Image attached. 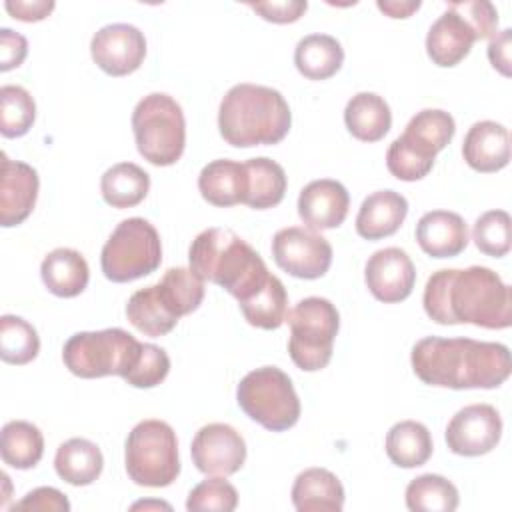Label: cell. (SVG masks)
Segmentation results:
<instances>
[{"label": "cell", "instance_id": "6da1fadb", "mask_svg": "<svg viewBox=\"0 0 512 512\" xmlns=\"http://www.w3.org/2000/svg\"><path fill=\"white\" fill-rule=\"evenodd\" d=\"M422 304L428 318L442 326L474 324L504 330L512 324V290L486 266L432 272Z\"/></svg>", "mask_w": 512, "mask_h": 512}, {"label": "cell", "instance_id": "7a4b0ae2", "mask_svg": "<svg viewBox=\"0 0 512 512\" xmlns=\"http://www.w3.org/2000/svg\"><path fill=\"white\" fill-rule=\"evenodd\" d=\"M410 362L424 384L452 390L498 388L512 372L508 346L472 338L426 336L414 344Z\"/></svg>", "mask_w": 512, "mask_h": 512}, {"label": "cell", "instance_id": "3957f363", "mask_svg": "<svg viewBox=\"0 0 512 512\" xmlns=\"http://www.w3.org/2000/svg\"><path fill=\"white\" fill-rule=\"evenodd\" d=\"M190 268L206 282L224 288L238 304L252 298L270 272L262 256L230 228H206L188 248Z\"/></svg>", "mask_w": 512, "mask_h": 512}, {"label": "cell", "instance_id": "277c9868", "mask_svg": "<svg viewBox=\"0 0 512 512\" xmlns=\"http://www.w3.org/2000/svg\"><path fill=\"white\" fill-rule=\"evenodd\" d=\"M292 112L284 96L260 84L232 86L218 108L220 136L236 148L270 146L286 138Z\"/></svg>", "mask_w": 512, "mask_h": 512}, {"label": "cell", "instance_id": "5b68a950", "mask_svg": "<svg viewBox=\"0 0 512 512\" xmlns=\"http://www.w3.org/2000/svg\"><path fill=\"white\" fill-rule=\"evenodd\" d=\"M136 148L154 166H172L186 146V120L182 106L164 92L144 96L132 112Z\"/></svg>", "mask_w": 512, "mask_h": 512}, {"label": "cell", "instance_id": "8992f818", "mask_svg": "<svg viewBox=\"0 0 512 512\" xmlns=\"http://www.w3.org/2000/svg\"><path fill=\"white\" fill-rule=\"evenodd\" d=\"M142 342L122 328L76 332L64 348V366L78 378L126 376L142 354Z\"/></svg>", "mask_w": 512, "mask_h": 512}, {"label": "cell", "instance_id": "52a82bcc", "mask_svg": "<svg viewBox=\"0 0 512 512\" xmlns=\"http://www.w3.org/2000/svg\"><path fill=\"white\" fill-rule=\"evenodd\" d=\"M124 464L130 480L138 486L164 488L180 474L178 440L164 420H142L126 438Z\"/></svg>", "mask_w": 512, "mask_h": 512}, {"label": "cell", "instance_id": "ba28073f", "mask_svg": "<svg viewBox=\"0 0 512 512\" xmlns=\"http://www.w3.org/2000/svg\"><path fill=\"white\" fill-rule=\"evenodd\" d=\"M290 326L288 354L304 372H318L328 366L334 338L340 328V314L328 298H302L286 314Z\"/></svg>", "mask_w": 512, "mask_h": 512}, {"label": "cell", "instance_id": "9c48e42d", "mask_svg": "<svg viewBox=\"0 0 512 512\" xmlns=\"http://www.w3.org/2000/svg\"><path fill=\"white\" fill-rule=\"evenodd\" d=\"M240 410L270 432H284L300 418V400L290 376L278 366H262L248 372L238 388Z\"/></svg>", "mask_w": 512, "mask_h": 512}, {"label": "cell", "instance_id": "30bf717a", "mask_svg": "<svg viewBox=\"0 0 512 512\" xmlns=\"http://www.w3.org/2000/svg\"><path fill=\"white\" fill-rule=\"evenodd\" d=\"M162 262L158 230L144 218L122 220L100 254V268L110 282H132L152 274Z\"/></svg>", "mask_w": 512, "mask_h": 512}, {"label": "cell", "instance_id": "8fae6325", "mask_svg": "<svg viewBox=\"0 0 512 512\" xmlns=\"http://www.w3.org/2000/svg\"><path fill=\"white\" fill-rule=\"evenodd\" d=\"M272 258L278 268L294 278L316 280L322 278L332 264L330 242L302 226H288L272 238Z\"/></svg>", "mask_w": 512, "mask_h": 512}, {"label": "cell", "instance_id": "7c38bea8", "mask_svg": "<svg viewBox=\"0 0 512 512\" xmlns=\"http://www.w3.org/2000/svg\"><path fill=\"white\" fill-rule=\"evenodd\" d=\"M502 436L500 412L490 404H470L458 410L446 426L448 448L458 456H482L492 452Z\"/></svg>", "mask_w": 512, "mask_h": 512}, {"label": "cell", "instance_id": "4fadbf2b", "mask_svg": "<svg viewBox=\"0 0 512 512\" xmlns=\"http://www.w3.org/2000/svg\"><path fill=\"white\" fill-rule=\"evenodd\" d=\"M194 466L206 476H232L246 460V442L230 424L212 422L202 426L190 446Z\"/></svg>", "mask_w": 512, "mask_h": 512}, {"label": "cell", "instance_id": "5bb4252c", "mask_svg": "<svg viewBox=\"0 0 512 512\" xmlns=\"http://www.w3.org/2000/svg\"><path fill=\"white\" fill-rule=\"evenodd\" d=\"M96 66L108 76H126L140 68L146 56L144 34L126 22L102 26L90 40Z\"/></svg>", "mask_w": 512, "mask_h": 512}, {"label": "cell", "instance_id": "9a60e30c", "mask_svg": "<svg viewBox=\"0 0 512 512\" xmlns=\"http://www.w3.org/2000/svg\"><path fill=\"white\" fill-rule=\"evenodd\" d=\"M364 282L376 300L396 304L412 294L416 284V268L402 248H382L368 258Z\"/></svg>", "mask_w": 512, "mask_h": 512}, {"label": "cell", "instance_id": "2e32d148", "mask_svg": "<svg viewBox=\"0 0 512 512\" xmlns=\"http://www.w3.org/2000/svg\"><path fill=\"white\" fill-rule=\"evenodd\" d=\"M38 172L20 160L0 154V224L12 228L22 224L34 210L38 198Z\"/></svg>", "mask_w": 512, "mask_h": 512}, {"label": "cell", "instance_id": "e0dca14e", "mask_svg": "<svg viewBox=\"0 0 512 512\" xmlns=\"http://www.w3.org/2000/svg\"><path fill=\"white\" fill-rule=\"evenodd\" d=\"M348 208V190L332 178L308 182L298 196V216L314 232L338 228L346 220Z\"/></svg>", "mask_w": 512, "mask_h": 512}, {"label": "cell", "instance_id": "ac0fdd59", "mask_svg": "<svg viewBox=\"0 0 512 512\" xmlns=\"http://www.w3.org/2000/svg\"><path fill=\"white\" fill-rule=\"evenodd\" d=\"M476 40L472 26L446 6V12L438 16L426 34V54L436 66L452 68L470 54Z\"/></svg>", "mask_w": 512, "mask_h": 512}, {"label": "cell", "instance_id": "d6986e66", "mask_svg": "<svg viewBox=\"0 0 512 512\" xmlns=\"http://www.w3.org/2000/svg\"><path fill=\"white\" fill-rule=\"evenodd\" d=\"M462 156L476 172H498L510 162V132L494 120L472 124L462 142Z\"/></svg>", "mask_w": 512, "mask_h": 512}, {"label": "cell", "instance_id": "ffe728a7", "mask_svg": "<svg viewBox=\"0 0 512 512\" xmlns=\"http://www.w3.org/2000/svg\"><path fill=\"white\" fill-rule=\"evenodd\" d=\"M416 242L432 258H454L468 246V226L456 212L432 210L418 220Z\"/></svg>", "mask_w": 512, "mask_h": 512}, {"label": "cell", "instance_id": "44dd1931", "mask_svg": "<svg viewBox=\"0 0 512 512\" xmlns=\"http://www.w3.org/2000/svg\"><path fill=\"white\" fill-rule=\"evenodd\" d=\"M408 214V202L400 192L376 190L368 194L356 214V232L366 240H380L398 232Z\"/></svg>", "mask_w": 512, "mask_h": 512}, {"label": "cell", "instance_id": "7402d4cb", "mask_svg": "<svg viewBox=\"0 0 512 512\" xmlns=\"http://www.w3.org/2000/svg\"><path fill=\"white\" fill-rule=\"evenodd\" d=\"M202 198L218 208L244 204L248 192V174L244 162L218 158L208 162L198 174Z\"/></svg>", "mask_w": 512, "mask_h": 512}, {"label": "cell", "instance_id": "603a6c76", "mask_svg": "<svg viewBox=\"0 0 512 512\" xmlns=\"http://www.w3.org/2000/svg\"><path fill=\"white\" fill-rule=\"evenodd\" d=\"M292 504L298 512H340L344 486L326 468H306L292 484Z\"/></svg>", "mask_w": 512, "mask_h": 512}, {"label": "cell", "instance_id": "cb8c5ba5", "mask_svg": "<svg viewBox=\"0 0 512 512\" xmlns=\"http://www.w3.org/2000/svg\"><path fill=\"white\" fill-rule=\"evenodd\" d=\"M40 276L48 292L60 298H74L84 292L90 280L88 262L74 248H54L40 264Z\"/></svg>", "mask_w": 512, "mask_h": 512}, {"label": "cell", "instance_id": "d4e9b609", "mask_svg": "<svg viewBox=\"0 0 512 512\" xmlns=\"http://www.w3.org/2000/svg\"><path fill=\"white\" fill-rule=\"evenodd\" d=\"M344 124L354 138L362 142H378L392 126V112L382 96L374 92H358L344 108Z\"/></svg>", "mask_w": 512, "mask_h": 512}, {"label": "cell", "instance_id": "484cf974", "mask_svg": "<svg viewBox=\"0 0 512 512\" xmlns=\"http://www.w3.org/2000/svg\"><path fill=\"white\" fill-rule=\"evenodd\" d=\"M344 62L342 44L330 34H308L294 48V64L308 80L332 78Z\"/></svg>", "mask_w": 512, "mask_h": 512}, {"label": "cell", "instance_id": "4316f807", "mask_svg": "<svg viewBox=\"0 0 512 512\" xmlns=\"http://www.w3.org/2000/svg\"><path fill=\"white\" fill-rule=\"evenodd\" d=\"M54 468L64 482L72 486H88L100 476L104 458L94 442L86 438H70L58 446Z\"/></svg>", "mask_w": 512, "mask_h": 512}, {"label": "cell", "instance_id": "83f0119b", "mask_svg": "<svg viewBox=\"0 0 512 512\" xmlns=\"http://www.w3.org/2000/svg\"><path fill=\"white\" fill-rule=\"evenodd\" d=\"M454 132L456 122L450 112L440 108H424L410 118L402 138L420 154L436 158V154L450 144Z\"/></svg>", "mask_w": 512, "mask_h": 512}, {"label": "cell", "instance_id": "f1b7e54d", "mask_svg": "<svg viewBox=\"0 0 512 512\" xmlns=\"http://www.w3.org/2000/svg\"><path fill=\"white\" fill-rule=\"evenodd\" d=\"M386 454L398 468H416L432 456L430 430L416 420L396 422L386 434Z\"/></svg>", "mask_w": 512, "mask_h": 512}, {"label": "cell", "instance_id": "f546056e", "mask_svg": "<svg viewBox=\"0 0 512 512\" xmlns=\"http://www.w3.org/2000/svg\"><path fill=\"white\" fill-rule=\"evenodd\" d=\"M150 190V176L134 162H118L100 178V192L112 208H132L140 204Z\"/></svg>", "mask_w": 512, "mask_h": 512}, {"label": "cell", "instance_id": "4dcf8cb0", "mask_svg": "<svg viewBox=\"0 0 512 512\" xmlns=\"http://www.w3.org/2000/svg\"><path fill=\"white\" fill-rule=\"evenodd\" d=\"M248 174V192L244 204L254 210L278 206L286 194V172L272 158L258 156L244 162Z\"/></svg>", "mask_w": 512, "mask_h": 512}, {"label": "cell", "instance_id": "1f68e13d", "mask_svg": "<svg viewBox=\"0 0 512 512\" xmlns=\"http://www.w3.org/2000/svg\"><path fill=\"white\" fill-rule=\"evenodd\" d=\"M44 454V436L38 426L26 420H10L2 426L0 456L16 470L34 468Z\"/></svg>", "mask_w": 512, "mask_h": 512}, {"label": "cell", "instance_id": "d6a6232c", "mask_svg": "<svg viewBox=\"0 0 512 512\" xmlns=\"http://www.w3.org/2000/svg\"><path fill=\"white\" fill-rule=\"evenodd\" d=\"M126 316L138 332L152 336V338L168 334L170 330L176 328V324L180 320L164 304V300L158 292V284L136 290L128 298Z\"/></svg>", "mask_w": 512, "mask_h": 512}, {"label": "cell", "instance_id": "836d02e7", "mask_svg": "<svg viewBox=\"0 0 512 512\" xmlns=\"http://www.w3.org/2000/svg\"><path fill=\"white\" fill-rule=\"evenodd\" d=\"M238 306L250 326L262 330H276L286 322L288 294L282 280L272 274L270 280L252 298Z\"/></svg>", "mask_w": 512, "mask_h": 512}, {"label": "cell", "instance_id": "e575fe53", "mask_svg": "<svg viewBox=\"0 0 512 512\" xmlns=\"http://www.w3.org/2000/svg\"><path fill=\"white\" fill-rule=\"evenodd\" d=\"M158 292L168 310L182 318L198 310L204 300V280L192 268H168L158 282Z\"/></svg>", "mask_w": 512, "mask_h": 512}, {"label": "cell", "instance_id": "d590c367", "mask_svg": "<svg viewBox=\"0 0 512 512\" xmlns=\"http://www.w3.org/2000/svg\"><path fill=\"white\" fill-rule=\"evenodd\" d=\"M406 506L412 512H454L458 488L440 474H422L406 486Z\"/></svg>", "mask_w": 512, "mask_h": 512}, {"label": "cell", "instance_id": "8d00e7d4", "mask_svg": "<svg viewBox=\"0 0 512 512\" xmlns=\"http://www.w3.org/2000/svg\"><path fill=\"white\" fill-rule=\"evenodd\" d=\"M40 352L36 328L20 316L4 314L0 318V358L6 364H28Z\"/></svg>", "mask_w": 512, "mask_h": 512}, {"label": "cell", "instance_id": "74e56055", "mask_svg": "<svg viewBox=\"0 0 512 512\" xmlns=\"http://www.w3.org/2000/svg\"><path fill=\"white\" fill-rule=\"evenodd\" d=\"M36 118V102L30 92L18 84L0 88V132L4 138L24 136Z\"/></svg>", "mask_w": 512, "mask_h": 512}, {"label": "cell", "instance_id": "f35d334b", "mask_svg": "<svg viewBox=\"0 0 512 512\" xmlns=\"http://www.w3.org/2000/svg\"><path fill=\"white\" fill-rule=\"evenodd\" d=\"M476 248L492 258L510 252V214L506 210H488L476 218L472 228Z\"/></svg>", "mask_w": 512, "mask_h": 512}, {"label": "cell", "instance_id": "ab89813d", "mask_svg": "<svg viewBox=\"0 0 512 512\" xmlns=\"http://www.w3.org/2000/svg\"><path fill=\"white\" fill-rule=\"evenodd\" d=\"M238 506L236 488L224 480V476H210L196 484L186 500V510L202 512V510H218L232 512Z\"/></svg>", "mask_w": 512, "mask_h": 512}, {"label": "cell", "instance_id": "60d3db41", "mask_svg": "<svg viewBox=\"0 0 512 512\" xmlns=\"http://www.w3.org/2000/svg\"><path fill=\"white\" fill-rule=\"evenodd\" d=\"M386 166L394 178L404 180V182H414V180H422L424 176H428V172L434 166V158L420 154L402 136H398L388 146Z\"/></svg>", "mask_w": 512, "mask_h": 512}, {"label": "cell", "instance_id": "b9f144b4", "mask_svg": "<svg viewBox=\"0 0 512 512\" xmlns=\"http://www.w3.org/2000/svg\"><path fill=\"white\" fill-rule=\"evenodd\" d=\"M170 372V358L164 348L156 344H144L136 366L124 376V380L134 388H154Z\"/></svg>", "mask_w": 512, "mask_h": 512}, {"label": "cell", "instance_id": "7bdbcfd3", "mask_svg": "<svg viewBox=\"0 0 512 512\" xmlns=\"http://www.w3.org/2000/svg\"><path fill=\"white\" fill-rule=\"evenodd\" d=\"M448 8L456 10L474 30L478 40L492 38L498 28V10L488 0H462L448 2Z\"/></svg>", "mask_w": 512, "mask_h": 512}, {"label": "cell", "instance_id": "ee69618b", "mask_svg": "<svg viewBox=\"0 0 512 512\" xmlns=\"http://www.w3.org/2000/svg\"><path fill=\"white\" fill-rule=\"evenodd\" d=\"M14 510H36V512H68V498L52 486H40L28 492L20 502L14 504Z\"/></svg>", "mask_w": 512, "mask_h": 512}, {"label": "cell", "instance_id": "f6af8a7d", "mask_svg": "<svg viewBox=\"0 0 512 512\" xmlns=\"http://www.w3.org/2000/svg\"><path fill=\"white\" fill-rule=\"evenodd\" d=\"M248 6L260 14L264 20L274 24H290L296 22L306 10V0H280V2H248Z\"/></svg>", "mask_w": 512, "mask_h": 512}, {"label": "cell", "instance_id": "bcb514c9", "mask_svg": "<svg viewBox=\"0 0 512 512\" xmlns=\"http://www.w3.org/2000/svg\"><path fill=\"white\" fill-rule=\"evenodd\" d=\"M28 54V40L10 30L0 28V70L8 72L12 68H18Z\"/></svg>", "mask_w": 512, "mask_h": 512}, {"label": "cell", "instance_id": "7dc6e473", "mask_svg": "<svg viewBox=\"0 0 512 512\" xmlns=\"http://www.w3.org/2000/svg\"><path fill=\"white\" fill-rule=\"evenodd\" d=\"M52 0H6L4 8L8 14L22 22H40L54 10Z\"/></svg>", "mask_w": 512, "mask_h": 512}, {"label": "cell", "instance_id": "c3c4849f", "mask_svg": "<svg viewBox=\"0 0 512 512\" xmlns=\"http://www.w3.org/2000/svg\"><path fill=\"white\" fill-rule=\"evenodd\" d=\"M510 48H512V30L504 28L500 32H496L490 38L488 44V60L490 64L502 74V76H510Z\"/></svg>", "mask_w": 512, "mask_h": 512}, {"label": "cell", "instance_id": "681fc988", "mask_svg": "<svg viewBox=\"0 0 512 512\" xmlns=\"http://www.w3.org/2000/svg\"><path fill=\"white\" fill-rule=\"evenodd\" d=\"M376 6L390 18H408L422 6V2L420 0H400V2L398 0H378Z\"/></svg>", "mask_w": 512, "mask_h": 512}, {"label": "cell", "instance_id": "f907efd6", "mask_svg": "<svg viewBox=\"0 0 512 512\" xmlns=\"http://www.w3.org/2000/svg\"><path fill=\"white\" fill-rule=\"evenodd\" d=\"M138 508H166V510H170V504H166V502H158V500H144V502H136V504H132V510H138Z\"/></svg>", "mask_w": 512, "mask_h": 512}]
</instances>
